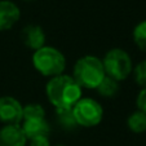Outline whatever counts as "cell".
<instances>
[{
	"label": "cell",
	"instance_id": "cell-6",
	"mask_svg": "<svg viewBox=\"0 0 146 146\" xmlns=\"http://www.w3.org/2000/svg\"><path fill=\"white\" fill-rule=\"evenodd\" d=\"M23 119V106L17 98L12 96L0 97V121L7 124L21 125Z\"/></svg>",
	"mask_w": 146,
	"mask_h": 146
},
{
	"label": "cell",
	"instance_id": "cell-17",
	"mask_svg": "<svg viewBox=\"0 0 146 146\" xmlns=\"http://www.w3.org/2000/svg\"><path fill=\"white\" fill-rule=\"evenodd\" d=\"M136 105H137V110L146 114V88H142L140 91L136 98Z\"/></svg>",
	"mask_w": 146,
	"mask_h": 146
},
{
	"label": "cell",
	"instance_id": "cell-8",
	"mask_svg": "<svg viewBox=\"0 0 146 146\" xmlns=\"http://www.w3.org/2000/svg\"><path fill=\"white\" fill-rule=\"evenodd\" d=\"M21 39L22 43L31 50H38L45 45V36L44 30L38 25H26L21 31Z\"/></svg>",
	"mask_w": 146,
	"mask_h": 146
},
{
	"label": "cell",
	"instance_id": "cell-18",
	"mask_svg": "<svg viewBox=\"0 0 146 146\" xmlns=\"http://www.w3.org/2000/svg\"><path fill=\"white\" fill-rule=\"evenodd\" d=\"M29 146H52L49 142V137L47 136H39V137H34L27 140Z\"/></svg>",
	"mask_w": 146,
	"mask_h": 146
},
{
	"label": "cell",
	"instance_id": "cell-14",
	"mask_svg": "<svg viewBox=\"0 0 146 146\" xmlns=\"http://www.w3.org/2000/svg\"><path fill=\"white\" fill-rule=\"evenodd\" d=\"M133 43L140 50L146 53V19L135 26L132 33Z\"/></svg>",
	"mask_w": 146,
	"mask_h": 146
},
{
	"label": "cell",
	"instance_id": "cell-16",
	"mask_svg": "<svg viewBox=\"0 0 146 146\" xmlns=\"http://www.w3.org/2000/svg\"><path fill=\"white\" fill-rule=\"evenodd\" d=\"M132 72L135 76V82L141 88H146V60L141 61L140 64L136 65Z\"/></svg>",
	"mask_w": 146,
	"mask_h": 146
},
{
	"label": "cell",
	"instance_id": "cell-13",
	"mask_svg": "<svg viewBox=\"0 0 146 146\" xmlns=\"http://www.w3.org/2000/svg\"><path fill=\"white\" fill-rule=\"evenodd\" d=\"M127 125L133 133L146 132V114L136 110L127 118Z\"/></svg>",
	"mask_w": 146,
	"mask_h": 146
},
{
	"label": "cell",
	"instance_id": "cell-2",
	"mask_svg": "<svg viewBox=\"0 0 146 146\" xmlns=\"http://www.w3.org/2000/svg\"><path fill=\"white\" fill-rule=\"evenodd\" d=\"M71 76L82 89H96L106 76L102 60L91 54L83 56L75 62Z\"/></svg>",
	"mask_w": 146,
	"mask_h": 146
},
{
	"label": "cell",
	"instance_id": "cell-15",
	"mask_svg": "<svg viewBox=\"0 0 146 146\" xmlns=\"http://www.w3.org/2000/svg\"><path fill=\"white\" fill-rule=\"evenodd\" d=\"M45 118V110L40 104H27L23 106V119L22 120H30V119H40Z\"/></svg>",
	"mask_w": 146,
	"mask_h": 146
},
{
	"label": "cell",
	"instance_id": "cell-3",
	"mask_svg": "<svg viewBox=\"0 0 146 146\" xmlns=\"http://www.w3.org/2000/svg\"><path fill=\"white\" fill-rule=\"evenodd\" d=\"M33 66L43 76L54 78L64 74L66 67V58L64 53L54 47L44 45L33 54Z\"/></svg>",
	"mask_w": 146,
	"mask_h": 146
},
{
	"label": "cell",
	"instance_id": "cell-4",
	"mask_svg": "<svg viewBox=\"0 0 146 146\" xmlns=\"http://www.w3.org/2000/svg\"><path fill=\"white\" fill-rule=\"evenodd\" d=\"M102 65L106 76L116 82L125 80L133 71L132 58L121 48H113L108 50L105 57L102 58Z\"/></svg>",
	"mask_w": 146,
	"mask_h": 146
},
{
	"label": "cell",
	"instance_id": "cell-12",
	"mask_svg": "<svg viewBox=\"0 0 146 146\" xmlns=\"http://www.w3.org/2000/svg\"><path fill=\"white\" fill-rule=\"evenodd\" d=\"M119 82L111 79L109 76H105L104 80L98 84V87L96 88V91L98 92L100 96L105 97V98H111V97H115L119 93Z\"/></svg>",
	"mask_w": 146,
	"mask_h": 146
},
{
	"label": "cell",
	"instance_id": "cell-7",
	"mask_svg": "<svg viewBox=\"0 0 146 146\" xmlns=\"http://www.w3.org/2000/svg\"><path fill=\"white\" fill-rule=\"evenodd\" d=\"M21 18L18 5L11 0H0V31L11 30Z\"/></svg>",
	"mask_w": 146,
	"mask_h": 146
},
{
	"label": "cell",
	"instance_id": "cell-10",
	"mask_svg": "<svg viewBox=\"0 0 146 146\" xmlns=\"http://www.w3.org/2000/svg\"><path fill=\"white\" fill-rule=\"evenodd\" d=\"M21 128H22L27 140L34 138V137H39V136H47V137H49V133H50V124L47 120V118L22 120Z\"/></svg>",
	"mask_w": 146,
	"mask_h": 146
},
{
	"label": "cell",
	"instance_id": "cell-5",
	"mask_svg": "<svg viewBox=\"0 0 146 146\" xmlns=\"http://www.w3.org/2000/svg\"><path fill=\"white\" fill-rule=\"evenodd\" d=\"M78 127L92 128L98 125L104 118V109L96 100L84 97L80 98L72 108Z\"/></svg>",
	"mask_w": 146,
	"mask_h": 146
},
{
	"label": "cell",
	"instance_id": "cell-11",
	"mask_svg": "<svg viewBox=\"0 0 146 146\" xmlns=\"http://www.w3.org/2000/svg\"><path fill=\"white\" fill-rule=\"evenodd\" d=\"M56 121L62 129L72 131L78 128L72 108L69 109H56Z\"/></svg>",
	"mask_w": 146,
	"mask_h": 146
},
{
	"label": "cell",
	"instance_id": "cell-19",
	"mask_svg": "<svg viewBox=\"0 0 146 146\" xmlns=\"http://www.w3.org/2000/svg\"><path fill=\"white\" fill-rule=\"evenodd\" d=\"M23 1H35V0H23Z\"/></svg>",
	"mask_w": 146,
	"mask_h": 146
},
{
	"label": "cell",
	"instance_id": "cell-9",
	"mask_svg": "<svg viewBox=\"0 0 146 146\" xmlns=\"http://www.w3.org/2000/svg\"><path fill=\"white\" fill-rule=\"evenodd\" d=\"M27 138L21 125L7 124L0 128V146H26Z\"/></svg>",
	"mask_w": 146,
	"mask_h": 146
},
{
	"label": "cell",
	"instance_id": "cell-1",
	"mask_svg": "<svg viewBox=\"0 0 146 146\" xmlns=\"http://www.w3.org/2000/svg\"><path fill=\"white\" fill-rule=\"evenodd\" d=\"M80 86L71 75L61 74L50 78L45 86V94L56 109H69L82 98Z\"/></svg>",
	"mask_w": 146,
	"mask_h": 146
},
{
	"label": "cell",
	"instance_id": "cell-20",
	"mask_svg": "<svg viewBox=\"0 0 146 146\" xmlns=\"http://www.w3.org/2000/svg\"><path fill=\"white\" fill-rule=\"evenodd\" d=\"M54 146H65V145H54Z\"/></svg>",
	"mask_w": 146,
	"mask_h": 146
}]
</instances>
